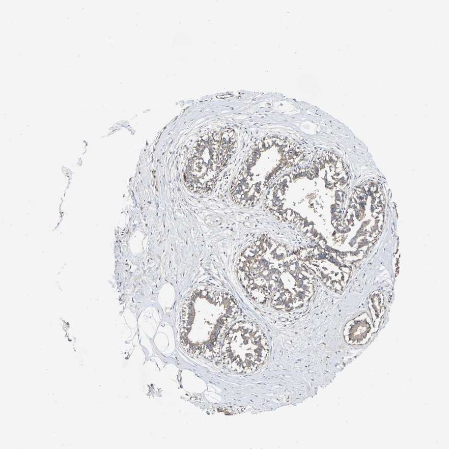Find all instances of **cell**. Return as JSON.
Instances as JSON below:
<instances>
[{
    "label": "cell",
    "instance_id": "277c9868",
    "mask_svg": "<svg viewBox=\"0 0 449 449\" xmlns=\"http://www.w3.org/2000/svg\"><path fill=\"white\" fill-rule=\"evenodd\" d=\"M232 129L211 131L201 135L191 149L184 175L191 192L200 194L212 191L221 171L235 150Z\"/></svg>",
    "mask_w": 449,
    "mask_h": 449
},
{
    "label": "cell",
    "instance_id": "8992f818",
    "mask_svg": "<svg viewBox=\"0 0 449 449\" xmlns=\"http://www.w3.org/2000/svg\"><path fill=\"white\" fill-rule=\"evenodd\" d=\"M316 291L312 271L296 255L288 256L270 302L276 310L291 312L308 303Z\"/></svg>",
    "mask_w": 449,
    "mask_h": 449
},
{
    "label": "cell",
    "instance_id": "7a4b0ae2",
    "mask_svg": "<svg viewBox=\"0 0 449 449\" xmlns=\"http://www.w3.org/2000/svg\"><path fill=\"white\" fill-rule=\"evenodd\" d=\"M295 147L278 137L262 139L252 150L230 188L232 200L244 207L256 204L270 182L295 162Z\"/></svg>",
    "mask_w": 449,
    "mask_h": 449
},
{
    "label": "cell",
    "instance_id": "6da1fadb",
    "mask_svg": "<svg viewBox=\"0 0 449 449\" xmlns=\"http://www.w3.org/2000/svg\"><path fill=\"white\" fill-rule=\"evenodd\" d=\"M239 311L236 299L227 292L204 287L193 290L180 312L182 348L193 356L218 359L223 339Z\"/></svg>",
    "mask_w": 449,
    "mask_h": 449
},
{
    "label": "cell",
    "instance_id": "3957f363",
    "mask_svg": "<svg viewBox=\"0 0 449 449\" xmlns=\"http://www.w3.org/2000/svg\"><path fill=\"white\" fill-rule=\"evenodd\" d=\"M288 250L282 244L260 237L245 248L237 263L238 277L256 302H270L284 271Z\"/></svg>",
    "mask_w": 449,
    "mask_h": 449
},
{
    "label": "cell",
    "instance_id": "5b68a950",
    "mask_svg": "<svg viewBox=\"0 0 449 449\" xmlns=\"http://www.w3.org/2000/svg\"><path fill=\"white\" fill-rule=\"evenodd\" d=\"M269 353L268 342L261 328L251 322L239 321L226 332L220 359L231 371L249 373L262 366Z\"/></svg>",
    "mask_w": 449,
    "mask_h": 449
}]
</instances>
